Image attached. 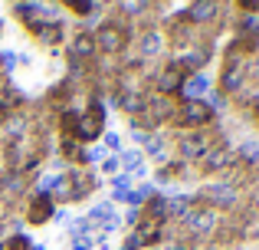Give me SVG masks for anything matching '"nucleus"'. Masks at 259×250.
Wrapping results in <instances>:
<instances>
[{"label":"nucleus","instance_id":"3","mask_svg":"<svg viewBox=\"0 0 259 250\" xmlns=\"http://www.w3.org/2000/svg\"><path fill=\"white\" fill-rule=\"evenodd\" d=\"M102 132H105V105L92 102L82 116H76V125H72V138L79 141V145H92V141L102 138Z\"/></svg>","mask_w":259,"mask_h":250},{"label":"nucleus","instance_id":"2","mask_svg":"<svg viewBox=\"0 0 259 250\" xmlns=\"http://www.w3.org/2000/svg\"><path fill=\"white\" fill-rule=\"evenodd\" d=\"M213 122H217V109L207 99H177L171 119L174 132H197V128H207Z\"/></svg>","mask_w":259,"mask_h":250},{"label":"nucleus","instance_id":"6","mask_svg":"<svg viewBox=\"0 0 259 250\" xmlns=\"http://www.w3.org/2000/svg\"><path fill=\"white\" fill-rule=\"evenodd\" d=\"M53 214H56V201H53L46 191H33L30 198H26V221H30L33 227L46 224Z\"/></svg>","mask_w":259,"mask_h":250},{"label":"nucleus","instance_id":"10","mask_svg":"<svg viewBox=\"0 0 259 250\" xmlns=\"http://www.w3.org/2000/svg\"><path fill=\"white\" fill-rule=\"evenodd\" d=\"M99 171H102V174H108V178L121 174V161H118V155H108L105 161H99Z\"/></svg>","mask_w":259,"mask_h":250},{"label":"nucleus","instance_id":"7","mask_svg":"<svg viewBox=\"0 0 259 250\" xmlns=\"http://www.w3.org/2000/svg\"><path fill=\"white\" fill-rule=\"evenodd\" d=\"M118 161H121V174H128L132 181L148 174L145 152H141V148H121V152H118Z\"/></svg>","mask_w":259,"mask_h":250},{"label":"nucleus","instance_id":"9","mask_svg":"<svg viewBox=\"0 0 259 250\" xmlns=\"http://www.w3.org/2000/svg\"><path fill=\"white\" fill-rule=\"evenodd\" d=\"M59 4H66V10L76 17H92L99 10V0H59Z\"/></svg>","mask_w":259,"mask_h":250},{"label":"nucleus","instance_id":"5","mask_svg":"<svg viewBox=\"0 0 259 250\" xmlns=\"http://www.w3.org/2000/svg\"><path fill=\"white\" fill-rule=\"evenodd\" d=\"M66 46H69V63H92V59H99V46H95L92 30H76V37L66 40Z\"/></svg>","mask_w":259,"mask_h":250},{"label":"nucleus","instance_id":"8","mask_svg":"<svg viewBox=\"0 0 259 250\" xmlns=\"http://www.w3.org/2000/svg\"><path fill=\"white\" fill-rule=\"evenodd\" d=\"M151 4H154V0H118V17L132 23V20L145 17V13L151 10Z\"/></svg>","mask_w":259,"mask_h":250},{"label":"nucleus","instance_id":"11","mask_svg":"<svg viewBox=\"0 0 259 250\" xmlns=\"http://www.w3.org/2000/svg\"><path fill=\"white\" fill-rule=\"evenodd\" d=\"M145 250H158V247H145Z\"/></svg>","mask_w":259,"mask_h":250},{"label":"nucleus","instance_id":"4","mask_svg":"<svg viewBox=\"0 0 259 250\" xmlns=\"http://www.w3.org/2000/svg\"><path fill=\"white\" fill-rule=\"evenodd\" d=\"M135 43H138V59L141 63H151V59L167 56V37H164V30H158V26L145 30Z\"/></svg>","mask_w":259,"mask_h":250},{"label":"nucleus","instance_id":"1","mask_svg":"<svg viewBox=\"0 0 259 250\" xmlns=\"http://www.w3.org/2000/svg\"><path fill=\"white\" fill-rule=\"evenodd\" d=\"M95 46H99V56H125L128 46L135 43V26L121 17L112 20H102L95 26Z\"/></svg>","mask_w":259,"mask_h":250}]
</instances>
